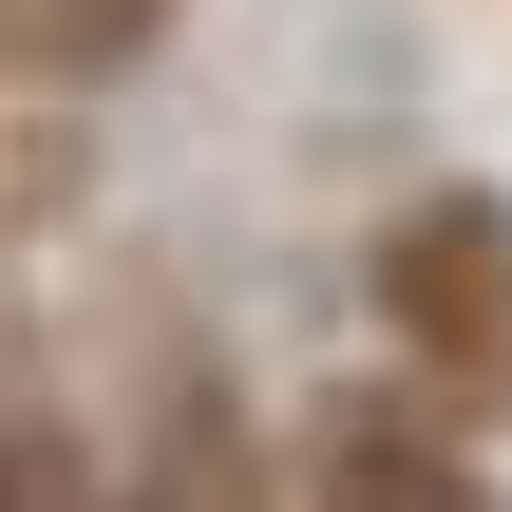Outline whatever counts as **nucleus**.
I'll return each mask as SVG.
<instances>
[{"label": "nucleus", "instance_id": "obj_1", "mask_svg": "<svg viewBox=\"0 0 512 512\" xmlns=\"http://www.w3.org/2000/svg\"><path fill=\"white\" fill-rule=\"evenodd\" d=\"M380 323H399L456 399L512 418V209H418V228L380 247Z\"/></svg>", "mask_w": 512, "mask_h": 512}, {"label": "nucleus", "instance_id": "obj_4", "mask_svg": "<svg viewBox=\"0 0 512 512\" xmlns=\"http://www.w3.org/2000/svg\"><path fill=\"white\" fill-rule=\"evenodd\" d=\"M0 512H95V494H76V456H57V437H0Z\"/></svg>", "mask_w": 512, "mask_h": 512}, {"label": "nucleus", "instance_id": "obj_3", "mask_svg": "<svg viewBox=\"0 0 512 512\" xmlns=\"http://www.w3.org/2000/svg\"><path fill=\"white\" fill-rule=\"evenodd\" d=\"M0 38H19V57H133L152 0H0Z\"/></svg>", "mask_w": 512, "mask_h": 512}, {"label": "nucleus", "instance_id": "obj_2", "mask_svg": "<svg viewBox=\"0 0 512 512\" xmlns=\"http://www.w3.org/2000/svg\"><path fill=\"white\" fill-rule=\"evenodd\" d=\"M323 512H494V475H456L437 437H380V418H361V437L323 456Z\"/></svg>", "mask_w": 512, "mask_h": 512}]
</instances>
